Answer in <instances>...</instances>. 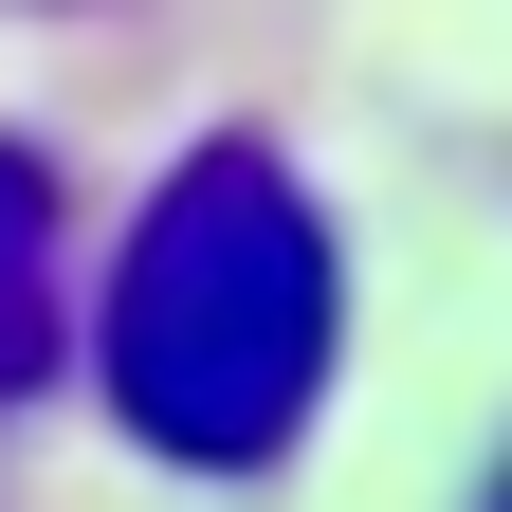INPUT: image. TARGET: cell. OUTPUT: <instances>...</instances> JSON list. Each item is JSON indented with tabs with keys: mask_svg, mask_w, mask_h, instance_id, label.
<instances>
[{
	"mask_svg": "<svg viewBox=\"0 0 512 512\" xmlns=\"http://www.w3.org/2000/svg\"><path fill=\"white\" fill-rule=\"evenodd\" d=\"M330 348H348V256L311 220V183L275 147H183L110 256V330H92L110 421L183 476H256L311 439Z\"/></svg>",
	"mask_w": 512,
	"mask_h": 512,
	"instance_id": "obj_1",
	"label": "cell"
},
{
	"mask_svg": "<svg viewBox=\"0 0 512 512\" xmlns=\"http://www.w3.org/2000/svg\"><path fill=\"white\" fill-rule=\"evenodd\" d=\"M74 220H55V165L37 147H0V403H37L55 384V330H74Z\"/></svg>",
	"mask_w": 512,
	"mask_h": 512,
	"instance_id": "obj_2",
	"label": "cell"
}]
</instances>
